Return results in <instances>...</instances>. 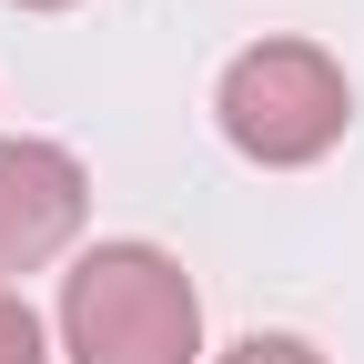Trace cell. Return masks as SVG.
I'll return each instance as SVG.
<instances>
[{"instance_id":"obj_4","label":"cell","mask_w":364,"mask_h":364,"mask_svg":"<svg viewBox=\"0 0 364 364\" xmlns=\"http://www.w3.org/2000/svg\"><path fill=\"white\" fill-rule=\"evenodd\" d=\"M0 364H51V334H41L21 284H0Z\"/></svg>"},{"instance_id":"obj_5","label":"cell","mask_w":364,"mask_h":364,"mask_svg":"<svg viewBox=\"0 0 364 364\" xmlns=\"http://www.w3.org/2000/svg\"><path fill=\"white\" fill-rule=\"evenodd\" d=\"M213 364H324V354H314L304 334H243V344H223Z\"/></svg>"},{"instance_id":"obj_3","label":"cell","mask_w":364,"mask_h":364,"mask_svg":"<svg viewBox=\"0 0 364 364\" xmlns=\"http://www.w3.org/2000/svg\"><path fill=\"white\" fill-rule=\"evenodd\" d=\"M81 223H91V172H81V152L11 132V142H0V284L61 263V253L81 243Z\"/></svg>"},{"instance_id":"obj_1","label":"cell","mask_w":364,"mask_h":364,"mask_svg":"<svg viewBox=\"0 0 364 364\" xmlns=\"http://www.w3.org/2000/svg\"><path fill=\"white\" fill-rule=\"evenodd\" d=\"M51 324L71 364H203V294L162 243H91Z\"/></svg>"},{"instance_id":"obj_2","label":"cell","mask_w":364,"mask_h":364,"mask_svg":"<svg viewBox=\"0 0 364 364\" xmlns=\"http://www.w3.org/2000/svg\"><path fill=\"white\" fill-rule=\"evenodd\" d=\"M213 122H223V142H233L243 162L304 172V162H324L354 132V81H344L334 51H314V41H253V51L223 61Z\"/></svg>"},{"instance_id":"obj_6","label":"cell","mask_w":364,"mask_h":364,"mask_svg":"<svg viewBox=\"0 0 364 364\" xmlns=\"http://www.w3.org/2000/svg\"><path fill=\"white\" fill-rule=\"evenodd\" d=\"M21 11H71V0H21Z\"/></svg>"}]
</instances>
